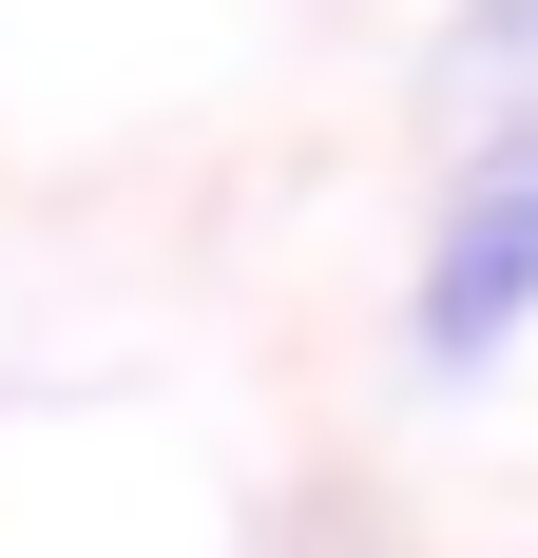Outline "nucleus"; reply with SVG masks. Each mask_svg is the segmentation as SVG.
I'll use <instances>...</instances> for the list:
<instances>
[{"instance_id":"1","label":"nucleus","mask_w":538,"mask_h":558,"mask_svg":"<svg viewBox=\"0 0 538 558\" xmlns=\"http://www.w3.org/2000/svg\"><path fill=\"white\" fill-rule=\"evenodd\" d=\"M404 308H424L442 366H481V347H519V328H538V155L462 193V231L424 251V289H404Z\"/></svg>"},{"instance_id":"2","label":"nucleus","mask_w":538,"mask_h":558,"mask_svg":"<svg viewBox=\"0 0 538 558\" xmlns=\"http://www.w3.org/2000/svg\"><path fill=\"white\" fill-rule=\"evenodd\" d=\"M424 97L481 135V173H519V155H538V0H462L442 58H424Z\"/></svg>"}]
</instances>
